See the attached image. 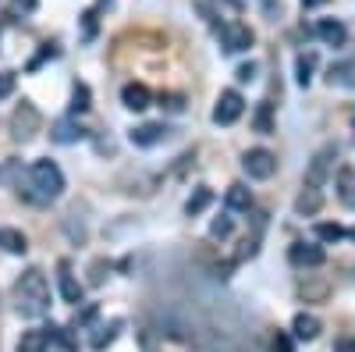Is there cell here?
I'll return each mask as SVG.
<instances>
[{"label":"cell","mask_w":355,"mask_h":352,"mask_svg":"<svg viewBox=\"0 0 355 352\" xmlns=\"http://www.w3.org/2000/svg\"><path fill=\"white\" fill-rule=\"evenodd\" d=\"M15 306L21 317H43L50 310V285L43 278V271H25L15 285Z\"/></svg>","instance_id":"cell-1"},{"label":"cell","mask_w":355,"mask_h":352,"mask_svg":"<svg viewBox=\"0 0 355 352\" xmlns=\"http://www.w3.org/2000/svg\"><path fill=\"white\" fill-rule=\"evenodd\" d=\"M28 189H33V199L40 203H53L64 192V174L53 160H33L28 167Z\"/></svg>","instance_id":"cell-2"},{"label":"cell","mask_w":355,"mask_h":352,"mask_svg":"<svg viewBox=\"0 0 355 352\" xmlns=\"http://www.w3.org/2000/svg\"><path fill=\"white\" fill-rule=\"evenodd\" d=\"M334 160H338V146H334V142H327L323 150H316V157H313V164H309V171H306V185H313V189L327 185Z\"/></svg>","instance_id":"cell-3"},{"label":"cell","mask_w":355,"mask_h":352,"mask_svg":"<svg viewBox=\"0 0 355 352\" xmlns=\"http://www.w3.org/2000/svg\"><path fill=\"white\" fill-rule=\"evenodd\" d=\"M40 125H43L40 110L28 103V100H21V107H18L15 117H11V132H15V139H18V142H28V139L40 132Z\"/></svg>","instance_id":"cell-4"},{"label":"cell","mask_w":355,"mask_h":352,"mask_svg":"<svg viewBox=\"0 0 355 352\" xmlns=\"http://www.w3.org/2000/svg\"><path fill=\"white\" fill-rule=\"evenodd\" d=\"M242 167H245L249 178L266 182V178H270V174L277 171V157H274L270 150H249V153H245V160H242Z\"/></svg>","instance_id":"cell-5"},{"label":"cell","mask_w":355,"mask_h":352,"mask_svg":"<svg viewBox=\"0 0 355 352\" xmlns=\"http://www.w3.org/2000/svg\"><path fill=\"white\" fill-rule=\"evenodd\" d=\"M242 110H245L242 93L224 90V93H220V100H217V107H214V121H217V125H234V121L242 117Z\"/></svg>","instance_id":"cell-6"},{"label":"cell","mask_w":355,"mask_h":352,"mask_svg":"<svg viewBox=\"0 0 355 352\" xmlns=\"http://www.w3.org/2000/svg\"><path fill=\"white\" fill-rule=\"evenodd\" d=\"M220 43H224L227 53H242V50L252 47V28L242 25V22H227V25L220 28Z\"/></svg>","instance_id":"cell-7"},{"label":"cell","mask_w":355,"mask_h":352,"mask_svg":"<svg viewBox=\"0 0 355 352\" xmlns=\"http://www.w3.org/2000/svg\"><path fill=\"white\" fill-rule=\"evenodd\" d=\"M288 260L295 263V267H320V263H323V249L320 246H306V242H295L288 249Z\"/></svg>","instance_id":"cell-8"},{"label":"cell","mask_w":355,"mask_h":352,"mask_svg":"<svg viewBox=\"0 0 355 352\" xmlns=\"http://www.w3.org/2000/svg\"><path fill=\"white\" fill-rule=\"evenodd\" d=\"M57 281H61V296H64V303L78 306V303H82V285L75 281L71 263H68V260H61V274H57Z\"/></svg>","instance_id":"cell-9"},{"label":"cell","mask_w":355,"mask_h":352,"mask_svg":"<svg viewBox=\"0 0 355 352\" xmlns=\"http://www.w3.org/2000/svg\"><path fill=\"white\" fill-rule=\"evenodd\" d=\"M121 103L128 110H146V107H150V90H146L142 82H128L121 90Z\"/></svg>","instance_id":"cell-10"},{"label":"cell","mask_w":355,"mask_h":352,"mask_svg":"<svg viewBox=\"0 0 355 352\" xmlns=\"http://www.w3.org/2000/svg\"><path fill=\"white\" fill-rule=\"evenodd\" d=\"M316 36L327 43V47H341L345 40H348V33H345V25L338 22V18H323L320 25H316Z\"/></svg>","instance_id":"cell-11"},{"label":"cell","mask_w":355,"mask_h":352,"mask_svg":"<svg viewBox=\"0 0 355 352\" xmlns=\"http://www.w3.org/2000/svg\"><path fill=\"white\" fill-rule=\"evenodd\" d=\"M82 135H85V132H82V128L71 121V117H61V121H53V125H50V139H53V142H61V146L78 142Z\"/></svg>","instance_id":"cell-12"},{"label":"cell","mask_w":355,"mask_h":352,"mask_svg":"<svg viewBox=\"0 0 355 352\" xmlns=\"http://www.w3.org/2000/svg\"><path fill=\"white\" fill-rule=\"evenodd\" d=\"M50 349V328H40V331H25L18 338V352H46Z\"/></svg>","instance_id":"cell-13"},{"label":"cell","mask_w":355,"mask_h":352,"mask_svg":"<svg viewBox=\"0 0 355 352\" xmlns=\"http://www.w3.org/2000/svg\"><path fill=\"white\" fill-rule=\"evenodd\" d=\"M334 189H338V199L345 203V207L355 210V171L352 167H341L338 171V185Z\"/></svg>","instance_id":"cell-14"},{"label":"cell","mask_w":355,"mask_h":352,"mask_svg":"<svg viewBox=\"0 0 355 352\" xmlns=\"http://www.w3.org/2000/svg\"><path fill=\"white\" fill-rule=\"evenodd\" d=\"M160 139H167V125H139V128H132L135 146H157Z\"/></svg>","instance_id":"cell-15"},{"label":"cell","mask_w":355,"mask_h":352,"mask_svg":"<svg viewBox=\"0 0 355 352\" xmlns=\"http://www.w3.org/2000/svg\"><path fill=\"white\" fill-rule=\"evenodd\" d=\"M291 335L302 338V342H313L320 335V320L313 313H299V317H295V324H291Z\"/></svg>","instance_id":"cell-16"},{"label":"cell","mask_w":355,"mask_h":352,"mask_svg":"<svg viewBox=\"0 0 355 352\" xmlns=\"http://www.w3.org/2000/svg\"><path fill=\"white\" fill-rule=\"evenodd\" d=\"M117 331H121V320H110V324H100L96 331H93V338H89V345H93V352H103L114 338H117Z\"/></svg>","instance_id":"cell-17"},{"label":"cell","mask_w":355,"mask_h":352,"mask_svg":"<svg viewBox=\"0 0 355 352\" xmlns=\"http://www.w3.org/2000/svg\"><path fill=\"white\" fill-rule=\"evenodd\" d=\"M227 207H231V210H249V207H252V192H249L242 182H234V185L227 189Z\"/></svg>","instance_id":"cell-18"},{"label":"cell","mask_w":355,"mask_h":352,"mask_svg":"<svg viewBox=\"0 0 355 352\" xmlns=\"http://www.w3.org/2000/svg\"><path fill=\"white\" fill-rule=\"evenodd\" d=\"M210 203H214V192L206 189V185H199V189L192 192V199L185 203V214H189V217H196V214H202L206 207H210Z\"/></svg>","instance_id":"cell-19"},{"label":"cell","mask_w":355,"mask_h":352,"mask_svg":"<svg viewBox=\"0 0 355 352\" xmlns=\"http://www.w3.org/2000/svg\"><path fill=\"white\" fill-rule=\"evenodd\" d=\"M0 246H4L8 253H25V249H28L25 235H21L18 228H4V231H0Z\"/></svg>","instance_id":"cell-20"},{"label":"cell","mask_w":355,"mask_h":352,"mask_svg":"<svg viewBox=\"0 0 355 352\" xmlns=\"http://www.w3.org/2000/svg\"><path fill=\"white\" fill-rule=\"evenodd\" d=\"M320 203H323V199H320V189L309 185L306 192H299V199H295V210H299V214H316Z\"/></svg>","instance_id":"cell-21"},{"label":"cell","mask_w":355,"mask_h":352,"mask_svg":"<svg viewBox=\"0 0 355 352\" xmlns=\"http://www.w3.org/2000/svg\"><path fill=\"white\" fill-rule=\"evenodd\" d=\"M85 110H89V85L75 82V90H71V114H85Z\"/></svg>","instance_id":"cell-22"},{"label":"cell","mask_w":355,"mask_h":352,"mask_svg":"<svg viewBox=\"0 0 355 352\" xmlns=\"http://www.w3.org/2000/svg\"><path fill=\"white\" fill-rule=\"evenodd\" d=\"M352 72H355V65H352V61L334 65V68L327 72V82H331V85H348V82H352Z\"/></svg>","instance_id":"cell-23"},{"label":"cell","mask_w":355,"mask_h":352,"mask_svg":"<svg viewBox=\"0 0 355 352\" xmlns=\"http://www.w3.org/2000/svg\"><path fill=\"white\" fill-rule=\"evenodd\" d=\"M316 239L320 242H341L345 239V228L341 224H320L316 228Z\"/></svg>","instance_id":"cell-24"},{"label":"cell","mask_w":355,"mask_h":352,"mask_svg":"<svg viewBox=\"0 0 355 352\" xmlns=\"http://www.w3.org/2000/svg\"><path fill=\"white\" fill-rule=\"evenodd\" d=\"M295 68H299V85H309V72H313V53H302L299 61H295Z\"/></svg>","instance_id":"cell-25"},{"label":"cell","mask_w":355,"mask_h":352,"mask_svg":"<svg viewBox=\"0 0 355 352\" xmlns=\"http://www.w3.org/2000/svg\"><path fill=\"white\" fill-rule=\"evenodd\" d=\"M231 217H217L214 224H210V235H214V239H227V235H231Z\"/></svg>","instance_id":"cell-26"},{"label":"cell","mask_w":355,"mask_h":352,"mask_svg":"<svg viewBox=\"0 0 355 352\" xmlns=\"http://www.w3.org/2000/svg\"><path fill=\"white\" fill-rule=\"evenodd\" d=\"M15 93V72H0V100H8Z\"/></svg>","instance_id":"cell-27"},{"label":"cell","mask_w":355,"mask_h":352,"mask_svg":"<svg viewBox=\"0 0 355 352\" xmlns=\"http://www.w3.org/2000/svg\"><path fill=\"white\" fill-rule=\"evenodd\" d=\"M256 128L259 132H270V103L259 107V117H256Z\"/></svg>","instance_id":"cell-28"},{"label":"cell","mask_w":355,"mask_h":352,"mask_svg":"<svg viewBox=\"0 0 355 352\" xmlns=\"http://www.w3.org/2000/svg\"><path fill=\"white\" fill-rule=\"evenodd\" d=\"M96 313H100V310H96V306H85V310H82V313H78V317H75V328H82V324H89V320H93V317H96Z\"/></svg>","instance_id":"cell-29"},{"label":"cell","mask_w":355,"mask_h":352,"mask_svg":"<svg viewBox=\"0 0 355 352\" xmlns=\"http://www.w3.org/2000/svg\"><path fill=\"white\" fill-rule=\"evenodd\" d=\"M234 78H239V82H252L256 78V65H242L239 72H234Z\"/></svg>","instance_id":"cell-30"},{"label":"cell","mask_w":355,"mask_h":352,"mask_svg":"<svg viewBox=\"0 0 355 352\" xmlns=\"http://www.w3.org/2000/svg\"><path fill=\"white\" fill-rule=\"evenodd\" d=\"M15 8H18V11H25V15H33V11L40 8V0H15Z\"/></svg>","instance_id":"cell-31"},{"label":"cell","mask_w":355,"mask_h":352,"mask_svg":"<svg viewBox=\"0 0 355 352\" xmlns=\"http://www.w3.org/2000/svg\"><path fill=\"white\" fill-rule=\"evenodd\" d=\"M274 352H291V338L288 335H277L274 338Z\"/></svg>","instance_id":"cell-32"},{"label":"cell","mask_w":355,"mask_h":352,"mask_svg":"<svg viewBox=\"0 0 355 352\" xmlns=\"http://www.w3.org/2000/svg\"><path fill=\"white\" fill-rule=\"evenodd\" d=\"M320 4H327V0H302V8H320Z\"/></svg>","instance_id":"cell-33"},{"label":"cell","mask_w":355,"mask_h":352,"mask_svg":"<svg viewBox=\"0 0 355 352\" xmlns=\"http://www.w3.org/2000/svg\"><path fill=\"white\" fill-rule=\"evenodd\" d=\"M352 239H355V231H352Z\"/></svg>","instance_id":"cell-34"}]
</instances>
